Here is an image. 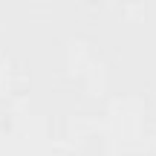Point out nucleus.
Instances as JSON below:
<instances>
[]
</instances>
